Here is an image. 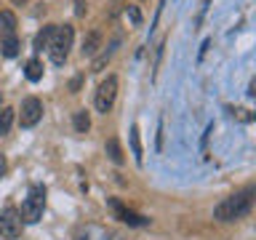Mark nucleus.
Returning a JSON list of instances; mask_svg holds the SVG:
<instances>
[{"label":"nucleus","instance_id":"7","mask_svg":"<svg viewBox=\"0 0 256 240\" xmlns=\"http://www.w3.org/2000/svg\"><path fill=\"white\" fill-rule=\"evenodd\" d=\"M110 206L115 208L118 219H120V222H126V224H131V227H144V224H150V219H147V216H139V214L128 211V208H123V206L118 203V200H110Z\"/></svg>","mask_w":256,"mask_h":240},{"label":"nucleus","instance_id":"11","mask_svg":"<svg viewBox=\"0 0 256 240\" xmlns=\"http://www.w3.org/2000/svg\"><path fill=\"white\" fill-rule=\"evenodd\" d=\"M128 139H131V152H134V160H136V166H142V160H144V152H142V139H139V126H131V134H128Z\"/></svg>","mask_w":256,"mask_h":240},{"label":"nucleus","instance_id":"13","mask_svg":"<svg viewBox=\"0 0 256 240\" xmlns=\"http://www.w3.org/2000/svg\"><path fill=\"white\" fill-rule=\"evenodd\" d=\"M0 48H3V56L6 59H14L16 54H19V38H6V40H0Z\"/></svg>","mask_w":256,"mask_h":240},{"label":"nucleus","instance_id":"9","mask_svg":"<svg viewBox=\"0 0 256 240\" xmlns=\"http://www.w3.org/2000/svg\"><path fill=\"white\" fill-rule=\"evenodd\" d=\"M102 48V32L99 30H91L83 40V56H96V51Z\"/></svg>","mask_w":256,"mask_h":240},{"label":"nucleus","instance_id":"19","mask_svg":"<svg viewBox=\"0 0 256 240\" xmlns=\"http://www.w3.org/2000/svg\"><path fill=\"white\" fill-rule=\"evenodd\" d=\"M158 150H163V123L158 128Z\"/></svg>","mask_w":256,"mask_h":240},{"label":"nucleus","instance_id":"10","mask_svg":"<svg viewBox=\"0 0 256 240\" xmlns=\"http://www.w3.org/2000/svg\"><path fill=\"white\" fill-rule=\"evenodd\" d=\"M54 32H56V24H46V27L38 32V35H35V43H32V46H35V51H43V48L51 46Z\"/></svg>","mask_w":256,"mask_h":240},{"label":"nucleus","instance_id":"21","mask_svg":"<svg viewBox=\"0 0 256 240\" xmlns=\"http://www.w3.org/2000/svg\"><path fill=\"white\" fill-rule=\"evenodd\" d=\"M24 3H27V0H14V6H24Z\"/></svg>","mask_w":256,"mask_h":240},{"label":"nucleus","instance_id":"17","mask_svg":"<svg viewBox=\"0 0 256 240\" xmlns=\"http://www.w3.org/2000/svg\"><path fill=\"white\" fill-rule=\"evenodd\" d=\"M104 150H107V155H110L112 163H118V166L123 163V152H120V144H118V139H110Z\"/></svg>","mask_w":256,"mask_h":240},{"label":"nucleus","instance_id":"12","mask_svg":"<svg viewBox=\"0 0 256 240\" xmlns=\"http://www.w3.org/2000/svg\"><path fill=\"white\" fill-rule=\"evenodd\" d=\"M118 46H120V40L115 38V40H112V46L107 48V51L99 54V56L94 59V64H91V72H99V70H104V64H107V62L112 59V54H115V48H118Z\"/></svg>","mask_w":256,"mask_h":240},{"label":"nucleus","instance_id":"20","mask_svg":"<svg viewBox=\"0 0 256 240\" xmlns=\"http://www.w3.org/2000/svg\"><path fill=\"white\" fill-rule=\"evenodd\" d=\"M6 168H8V166H6V158H3V155H0V176H3V174H6Z\"/></svg>","mask_w":256,"mask_h":240},{"label":"nucleus","instance_id":"2","mask_svg":"<svg viewBox=\"0 0 256 240\" xmlns=\"http://www.w3.org/2000/svg\"><path fill=\"white\" fill-rule=\"evenodd\" d=\"M43 208H46V187L43 184H32L24 203H22V211H19L22 222H27V224L40 222L43 219Z\"/></svg>","mask_w":256,"mask_h":240},{"label":"nucleus","instance_id":"5","mask_svg":"<svg viewBox=\"0 0 256 240\" xmlns=\"http://www.w3.org/2000/svg\"><path fill=\"white\" fill-rule=\"evenodd\" d=\"M22 216H19V211H16L14 206H8V208H3L0 211V235H3L6 240H16L22 235Z\"/></svg>","mask_w":256,"mask_h":240},{"label":"nucleus","instance_id":"15","mask_svg":"<svg viewBox=\"0 0 256 240\" xmlns=\"http://www.w3.org/2000/svg\"><path fill=\"white\" fill-rule=\"evenodd\" d=\"M11 126H14V110L3 107L0 110V136H6L8 131H11Z\"/></svg>","mask_w":256,"mask_h":240},{"label":"nucleus","instance_id":"16","mask_svg":"<svg viewBox=\"0 0 256 240\" xmlns=\"http://www.w3.org/2000/svg\"><path fill=\"white\" fill-rule=\"evenodd\" d=\"M72 123H75V131L78 134H86L88 128H91V118H88L86 110H80V112H75V120H72Z\"/></svg>","mask_w":256,"mask_h":240},{"label":"nucleus","instance_id":"14","mask_svg":"<svg viewBox=\"0 0 256 240\" xmlns=\"http://www.w3.org/2000/svg\"><path fill=\"white\" fill-rule=\"evenodd\" d=\"M24 75H27V80H32V83H38V80L43 78V64H40L38 59H30V62H27V70H24Z\"/></svg>","mask_w":256,"mask_h":240},{"label":"nucleus","instance_id":"4","mask_svg":"<svg viewBox=\"0 0 256 240\" xmlns=\"http://www.w3.org/2000/svg\"><path fill=\"white\" fill-rule=\"evenodd\" d=\"M115 96H118V78L110 75L107 80H102L99 88H96V96H94V107L96 112H107L112 110V104H115Z\"/></svg>","mask_w":256,"mask_h":240},{"label":"nucleus","instance_id":"18","mask_svg":"<svg viewBox=\"0 0 256 240\" xmlns=\"http://www.w3.org/2000/svg\"><path fill=\"white\" fill-rule=\"evenodd\" d=\"M128 19H131L134 27H142V11L136 6H128Z\"/></svg>","mask_w":256,"mask_h":240},{"label":"nucleus","instance_id":"8","mask_svg":"<svg viewBox=\"0 0 256 240\" xmlns=\"http://www.w3.org/2000/svg\"><path fill=\"white\" fill-rule=\"evenodd\" d=\"M16 35V16L14 11H0V40Z\"/></svg>","mask_w":256,"mask_h":240},{"label":"nucleus","instance_id":"1","mask_svg":"<svg viewBox=\"0 0 256 240\" xmlns=\"http://www.w3.org/2000/svg\"><path fill=\"white\" fill-rule=\"evenodd\" d=\"M254 195H256V190L246 187V190L235 192V195L224 198L222 203L214 208V219H219V222H238V219H243V216H248V214H251V208H254Z\"/></svg>","mask_w":256,"mask_h":240},{"label":"nucleus","instance_id":"3","mask_svg":"<svg viewBox=\"0 0 256 240\" xmlns=\"http://www.w3.org/2000/svg\"><path fill=\"white\" fill-rule=\"evenodd\" d=\"M72 38H75V30L70 27V24H56V32L51 38V46H48V54H51V62L59 67L64 64V59L70 56V48H72Z\"/></svg>","mask_w":256,"mask_h":240},{"label":"nucleus","instance_id":"6","mask_svg":"<svg viewBox=\"0 0 256 240\" xmlns=\"http://www.w3.org/2000/svg\"><path fill=\"white\" fill-rule=\"evenodd\" d=\"M40 118H43V102H40L38 96H27V99L22 102L19 126L22 128H32V126L40 123Z\"/></svg>","mask_w":256,"mask_h":240}]
</instances>
